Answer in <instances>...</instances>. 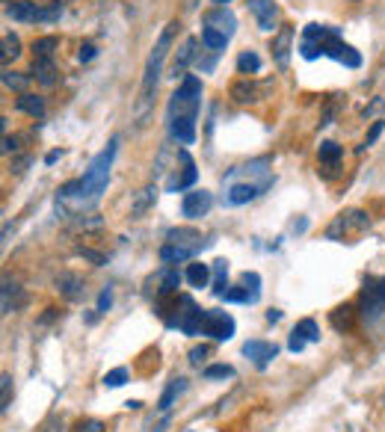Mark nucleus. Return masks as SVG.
<instances>
[{"label": "nucleus", "mask_w": 385, "mask_h": 432, "mask_svg": "<svg viewBox=\"0 0 385 432\" xmlns=\"http://www.w3.org/2000/svg\"><path fill=\"white\" fill-rule=\"evenodd\" d=\"M181 24L178 21H169L164 33L157 36V42L152 47V54L145 59V71H143V83H140V95H136V104H133V119H136V128H145L148 119H152V110H154V95H157V83H160V74H164V63L169 57V47L172 39H175Z\"/></svg>", "instance_id": "1"}, {"label": "nucleus", "mask_w": 385, "mask_h": 432, "mask_svg": "<svg viewBox=\"0 0 385 432\" xmlns=\"http://www.w3.org/2000/svg\"><path fill=\"white\" fill-rule=\"evenodd\" d=\"M116 151H119V137H113L107 142L104 151L92 160L89 169L83 172V178H74V181H68V184L59 187V199H63V202H80V204H95L98 199H101V193L107 190Z\"/></svg>", "instance_id": "2"}, {"label": "nucleus", "mask_w": 385, "mask_h": 432, "mask_svg": "<svg viewBox=\"0 0 385 432\" xmlns=\"http://www.w3.org/2000/svg\"><path fill=\"white\" fill-rule=\"evenodd\" d=\"M198 107H202V80H198L196 74H184L178 92L169 98L166 121H175V119H198Z\"/></svg>", "instance_id": "3"}, {"label": "nucleus", "mask_w": 385, "mask_h": 432, "mask_svg": "<svg viewBox=\"0 0 385 432\" xmlns=\"http://www.w3.org/2000/svg\"><path fill=\"white\" fill-rule=\"evenodd\" d=\"M202 335L214 341H231L234 338V317L219 308H208L202 311Z\"/></svg>", "instance_id": "4"}, {"label": "nucleus", "mask_w": 385, "mask_h": 432, "mask_svg": "<svg viewBox=\"0 0 385 432\" xmlns=\"http://www.w3.org/2000/svg\"><path fill=\"white\" fill-rule=\"evenodd\" d=\"M385 314V278H368L362 290V317L374 323Z\"/></svg>", "instance_id": "5"}, {"label": "nucleus", "mask_w": 385, "mask_h": 432, "mask_svg": "<svg viewBox=\"0 0 385 432\" xmlns=\"http://www.w3.org/2000/svg\"><path fill=\"white\" fill-rule=\"evenodd\" d=\"M205 246H208V240H193V243H172L169 240V243H164V249H160V261H164L166 267L190 261V258H196Z\"/></svg>", "instance_id": "6"}, {"label": "nucleus", "mask_w": 385, "mask_h": 432, "mask_svg": "<svg viewBox=\"0 0 385 432\" xmlns=\"http://www.w3.org/2000/svg\"><path fill=\"white\" fill-rule=\"evenodd\" d=\"M210 207H214V195H210L208 190H193V193L184 195L181 214L187 219H202V216H208Z\"/></svg>", "instance_id": "7"}, {"label": "nucleus", "mask_w": 385, "mask_h": 432, "mask_svg": "<svg viewBox=\"0 0 385 432\" xmlns=\"http://www.w3.org/2000/svg\"><path fill=\"white\" fill-rule=\"evenodd\" d=\"M370 225V216L368 214H362V211H347V214H341L338 219L329 225V231H326V237L329 240H335V237H341V234H347L350 228H356V231H365Z\"/></svg>", "instance_id": "8"}, {"label": "nucleus", "mask_w": 385, "mask_h": 432, "mask_svg": "<svg viewBox=\"0 0 385 432\" xmlns=\"http://www.w3.org/2000/svg\"><path fill=\"white\" fill-rule=\"evenodd\" d=\"M317 341H320V329H317V323H314L312 317H305V320H300V323L293 326L288 350H291V352H303L305 343H317Z\"/></svg>", "instance_id": "9"}, {"label": "nucleus", "mask_w": 385, "mask_h": 432, "mask_svg": "<svg viewBox=\"0 0 385 432\" xmlns=\"http://www.w3.org/2000/svg\"><path fill=\"white\" fill-rule=\"evenodd\" d=\"M293 27L291 24H284V27L273 36V45H270V51H273V59H276V66L279 68H288L291 63V51H293Z\"/></svg>", "instance_id": "10"}, {"label": "nucleus", "mask_w": 385, "mask_h": 432, "mask_svg": "<svg viewBox=\"0 0 385 432\" xmlns=\"http://www.w3.org/2000/svg\"><path fill=\"white\" fill-rule=\"evenodd\" d=\"M178 160L184 163V169H181V175H172V178H169V184H166V190H169V193L190 190L193 184H196V178H198V172H196V163H193L190 151H178Z\"/></svg>", "instance_id": "11"}, {"label": "nucleus", "mask_w": 385, "mask_h": 432, "mask_svg": "<svg viewBox=\"0 0 385 432\" xmlns=\"http://www.w3.org/2000/svg\"><path fill=\"white\" fill-rule=\"evenodd\" d=\"M243 355H249V359L255 362V367L264 370L279 355V347L276 343H267V341H246L243 343Z\"/></svg>", "instance_id": "12"}, {"label": "nucleus", "mask_w": 385, "mask_h": 432, "mask_svg": "<svg viewBox=\"0 0 385 432\" xmlns=\"http://www.w3.org/2000/svg\"><path fill=\"white\" fill-rule=\"evenodd\" d=\"M270 187V181H264V184H234V187L228 190V195H226V204H231V207H238V204H249L252 199H258L261 193H264Z\"/></svg>", "instance_id": "13"}, {"label": "nucleus", "mask_w": 385, "mask_h": 432, "mask_svg": "<svg viewBox=\"0 0 385 432\" xmlns=\"http://www.w3.org/2000/svg\"><path fill=\"white\" fill-rule=\"evenodd\" d=\"M205 27H214V30H219V33H226L228 39L234 36V30H238V18L231 15V9H226V6H217V9H210V12H205Z\"/></svg>", "instance_id": "14"}, {"label": "nucleus", "mask_w": 385, "mask_h": 432, "mask_svg": "<svg viewBox=\"0 0 385 432\" xmlns=\"http://www.w3.org/2000/svg\"><path fill=\"white\" fill-rule=\"evenodd\" d=\"M249 12L255 15L258 27L264 33L276 27V3H273V0H249Z\"/></svg>", "instance_id": "15"}, {"label": "nucleus", "mask_w": 385, "mask_h": 432, "mask_svg": "<svg viewBox=\"0 0 385 432\" xmlns=\"http://www.w3.org/2000/svg\"><path fill=\"white\" fill-rule=\"evenodd\" d=\"M54 285H57L59 293H63V299H68V302H78L83 296V278L78 273H59Z\"/></svg>", "instance_id": "16"}, {"label": "nucleus", "mask_w": 385, "mask_h": 432, "mask_svg": "<svg viewBox=\"0 0 385 432\" xmlns=\"http://www.w3.org/2000/svg\"><path fill=\"white\" fill-rule=\"evenodd\" d=\"M184 391H187V379H184V376H175V379H172L169 385H166V391L160 394V400H157V412H169Z\"/></svg>", "instance_id": "17"}, {"label": "nucleus", "mask_w": 385, "mask_h": 432, "mask_svg": "<svg viewBox=\"0 0 385 432\" xmlns=\"http://www.w3.org/2000/svg\"><path fill=\"white\" fill-rule=\"evenodd\" d=\"M30 77H36L42 86H54V83H57V66H54V59H48V57H36V59H33V71H30Z\"/></svg>", "instance_id": "18"}, {"label": "nucleus", "mask_w": 385, "mask_h": 432, "mask_svg": "<svg viewBox=\"0 0 385 432\" xmlns=\"http://www.w3.org/2000/svg\"><path fill=\"white\" fill-rule=\"evenodd\" d=\"M24 305V296H21V288L15 281L3 278V314H15L18 308Z\"/></svg>", "instance_id": "19"}, {"label": "nucleus", "mask_w": 385, "mask_h": 432, "mask_svg": "<svg viewBox=\"0 0 385 432\" xmlns=\"http://www.w3.org/2000/svg\"><path fill=\"white\" fill-rule=\"evenodd\" d=\"M196 39L190 36L187 42L181 45V51H178V57H175V63H172V77H178V74H184V68H187L190 63H193V57H196Z\"/></svg>", "instance_id": "20"}, {"label": "nucleus", "mask_w": 385, "mask_h": 432, "mask_svg": "<svg viewBox=\"0 0 385 432\" xmlns=\"http://www.w3.org/2000/svg\"><path fill=\"white\" fill-rule=\"evenodd\" d=\"M231 98L238 104H252V101H258V98H261V92H258V86L252 80H238L231 86Z\"/></svg>", "instance_id": "21"}, {"label": "nucleus", "mask_w": 385, "mask_h": 432, "mask_svg": "<svg viewBox=\"0 0 385 432\" xmlns=\"http://www.w3.org/2000/svg\"><path fill=\"white\" fill-rule=\"evenodd\" d=\"M15 107L21 110V113H27L30 119H45V101L39 95H27V92H24L15 101Z\"/></svg>", "instance_id": "22"}, {"label": "nucleus", "mask_w": 385, "mask_h": 432, "mask_svg": "<svg viewBox=\"0 0 385 432\" xmlns=\"http://www.w3.org/2000/svg\"><path fill=\"white\" fill-rule=\"evenodd\" d=\"M184 278H187L196 290H202V288H208V281H210V267L196 261V264H190V267H187V273H184Z\"/></svg>", "instance_id": "23"}, {"label": "nucleus", "mask_w": 385, "mask_h": 432, "mask_svg": "<svg viewBox=\"0 0 385 432\" xmlns=\"http://www.w3.org/2000/svg\"><path fill=\"white\" fill-rule=\"evenodd\" d=\"M202 42H205L214 54H219V51H226L228 36H226V33H219V30H214V27H202Z\"/></svg>", "instance_id": "24"}, {"label": "nucleus", "mask_w": 385, "mask_h": 432, "mask_svg": "<svg viewBox=\"0 0 385 432\" xmlns=\"http://www.w3.org/2000/svg\"><path fill=\"white\" fill-rule=\"evenodd\" d=\"M317 154H320V163H326L329 169H335L338 166V160H341V145L338 142H320V148H317Z\"/></svg>", "instance_id": "25"}, {"label": "nucleus", "mask_w": 385, "mask_h": 432, "mask_svg": "<svg viewBox=\"0 0 385 432\" xmlns=\"http://www.w3.org/2000/svg\"><path fill=\"white\" fill-rule=\"evenodd\" d=\"M228 290V261H214V293L222 296Z\"/></svg>", "instance_id": "26"}, {"label": "nucleus", "mask_w": 385, "mask_h": 432, "mask_svg": "<svg viewBox=\"0 0 385 432\" xmlns=\"http://www.w3.org/2000/svg\"><path fill=\"white\" fill-rule=\"evenodd\" d=\"M178 285H181V273H178L175 267H169L164 281H160V288H157V296H160V299H164V296H172V293L178 290Z\"/></svg>", "instance_id": "27"}, {"label": "nucleus", "mask_w": 385, "mask_h": 432, "mask_svg": "<svg viewBox=\"0 0 385 432\" xmlns=\"http://www.w3.org/2000/svg\"><path fill=\"white\" fill-rule=\"evenodd\" d=\"M238 71L240 74H258L261 71V57L255 51H243L238 57Z\"/></svg>", "instance_id": "28"}, {"label": "nucleus", "mask_w": 385, "mask_h": 432, "mask_svg": "<svg viewBox=\"0 0 385 432\" xmlns=\"http://www.w3.org/2000/svg\"><path fill=\"white\" fill-rule=\"evenodd\" d=\"M57 47H59V39H57V36H42V39H36V42H33V54H36V57H48V59H51Z\"/></svg>", "instance_id": "29"}, {"label": "nucleus", "mask_w": 385, "mask_h": 432, "mask_svg": "<svg viewBox=\"0 0 385 432\" xmlns=\"http://www.w3.org/2000/svg\"><path fill=\"white\" fill-rule=\"evenodd\" d=\"M154 202H157V187H145L140 195H136V202H133L131 211H133V214H145Z\"/></svg>", "instance_id": "30"}, {"label": "nucleus", "mask_w": 385, "mask_h": 432, "mask_svg": "<svg viewBox=\"0 0 385 432\" xmlns=\"http://www.w3.org/2000/svg\"><path fill=\"white\" fill-rule=\"evenodd\" d=\"M21 57V39L15 33H6L3 36V63H9V59H18Z\"/></svg>", "instance_id": "31"}, {"label": "nucleus", "mask_w": 385, "mask_h": 432, "mask_svg": "<svg viewBox=\"0 0 385 432\" xmlns=\"http://www.w3.org/2000/svg\"><path fill=\"white\" fill-rule=\"evenodd\" d=\"M219 299H226V302H243V305H249V302H258V296H252L246 288H228L226 293L219 296Z\"/></svg>", "instance_id": "32"}, {"label": "nucleus", "mask_w": 385, "mask_h": 432, "mask_svg": "<svg viewBox=\"0 0 385 432\" xmlns=\"http://www.w3.org/2000/svg\"><path fill=\"white\" fill-rule=\"evenodd\" d=\"M332 326L335 329H350L353 326V308L350 305L335 308V311H332Z\"/></svg>", "instance_id": "33"}, {"label": "nucleus", "mask_w": 385, "mask_h": 432, "mask_svg": "<svg viewBox=\"0 0 385 432\" xmlns=\"http://www.w3.org/2000/svg\"><path fill=\"white\" fill-rule=\"evenodd\" d=\"M231 376H234L231 364H210V367H205V379H231Z\"/></svg>", "instance_id": "34"}, {"label": "nucleus", "mask_w": 385, "mask_h": 432, "mask_svg": "<svg viewBox=\"0 0 385 432\" xmlns=\"http://www.w3.org/2000/svg\"><path fill=\"white\" fill-rule=\"evenodd\" d=\"M128 382V370L125 367H116V370H110V373L104 376V385L107 388H122Z\"/></svg>", "instance_id": "35"}, {"label": "nucleus", "mask_w": 385, "mask_h": 432, "mask_svg": "<svg viewBox=\"0 0 385 432\" xmlns=\"http://www.w3.org/2000/svg\"><path fill=\"white\" fill-rule=\"evenodd\" d=\"M30 83V77H21L18 71H3V86H9V89H18L24 95V86Z\"/></svg>", "instance_id": "36"}, {"label": "nucleus", "mask_w": 385, "mask_h": 432, "mask_svg": "<svg viewBox=\"0 0 385 432\" xmlns=\"http://www.w3.org/2000/svg\"><path fill=\"white\" fill-rule=\"evenodd\" d=\"M0 391H3V394H0V409H9V397H12V376L9 373H3V376H0Z\"/></svg>", "instance_id": "37"}, {"label": "nucleus", "mask_w": 385, "mask_h": 432, "mask_svg": "<svg viewBox=\"0 0 385 432\" xmlns=\"http://www.w3.org/2000/svg\"><path fill=\"white\" fill-rule=\"evenodd\" d=\"M240 285H243L246 290H249L252 296H261V276H258V273H243Z\"/></svg>", "instance_id": "38"}, {"label": "nucleus", "mask_w": 385, "mask_h": 432, "mask_svg": "<svg viewBox=\"0 0 385 432\" xmlns=\"http://www.w3.org/2000/svg\"><path fill=\"white\" fill-rule=\"evenodd\" d=\"M110 308H113V288H104L101 293H98V308H95V311L98 314H107Z\"/></svg>", "instance_id": "39"}, {"label": "nucleus", "mask_w": 385, "mask_h": 432, "mask_svg": "<svg viewBox=\"0 0 385 432\" xmlns=\"http://www.w3.org/2000/svg\"><path fill=\"white\" fill-rule=\"evenodd\" d=\"M208 355H210V347H193L190 350V364L193 367H202L208 362Z\"/></svg>", "instance_id": "40"}, {"label": "nucleus", "mask_w": 385, "mask_h": 432, "mask_svg": "<svg viewBox=\"0 0 385 432\" xmlns=\"http://www.w3.org/2000/svg\"><path fill=\"white\" fill-rule=\"evenodd\" d=\"M78 255H80V258H86V261H92L95 267H104V264H107V258H104L101 252H95V249H80Z\"/></svg>", "instance_id": "41"}, {"label": "nucleus", "mask_w": 385, "mask_h": 432, "mask_svg": "<svg viewBox=\"0 0 385 432\" xmlns=\"http://www.w3.org/2000/svg\"><path fill=\"white\" fill-rule=\"evenodd\" d=\"M382 131H385V121H382V119H379V121H374V128H370V133H368V140H365L362 145H365V148H370V145H374V142L379 140V133H382Z\"/></svg>", "instance_id": "42"}, {"label": "nucleus", "mask_w": 385, "mask_h": 432, "mask_svg": "<svg viewBox=\"0 0 385 432\" xmlns=\"http://www.w3.org/2000/svg\"><path fill=\"white\" fill-rule=\"evenodd\" d=\"M74 432H104V424L101 421H80Z\"/></svg>", "instance_id": "43"}, {"label": "nucleus", "mask_w": 385, "mask_h": 432, "mask_svg": "<svg viewBox=\"0 0 385 432\" xmlns=\"http://www.w3.org/2000/svg\"><path fill=\"white\" fill-rule=\"evenodd\" d=\"M95 45H89V42H86V45H80V51H78V59H80V63H89V59H95Z\"/></svg>", "instance_id": "44"}, {"label": "nucleus", "mask_w": 385, "mask_h": 432, "mask_svg": "<svg viewBox=\"0 0 385 432\" xmlns=\"http://www.w3.org/2000/svg\"><path fill=\"white\" fill-rule=\"evenodd\" d=\"M382 107H385V98H377V101H370V104H368V107L362 110V116H365V119H370V116H374V113H379Z\"/></svg>", "instance_id": "45"}, {"label": "nucleus", "mask_w": 385, "mask_h": 432, "mask_svg": "<svg viewBox=\"0 0 385 432\" xmlns=\"http://www.w3.org/2000/svg\"><path fill=\"white\" fill-rule=\"evenodd\" d=\"M9 151H18V140L15 137H3V154Z\"/></svg>", "instance_id": "46"}, {"label": "nucleus", "mask_w": 385, "mask_h": 432, "mask_svg": "<svg viewBox=\"0 0 385 432\" xmlns=\"http://www.w3.org/2000/svg\"><path fill=\"white\" fill-rule=\"evenodd\" d=\"M282 320V311L279 308H273V311H267V323H279Z\"/></svg>", "instance_id": "47"}, {"label": "nucleus", "mask_w": 385, "mask_h": 432, "mask_svg": "<svg viewBox=\"0 0 385 432\" xmlns=\"http://www.w3.org/2000/svg\"><path fill=\"white\" fill-rule=\"evenodd\" d=\"M27 163H30V157H21V160H15V163H12V169H15V172H24V169H27Z\"/></svg>", "instance_id": "48"}, {"label": "nucleus", "mask_w": 385, "mask_h": 432, "mask_svg": "<svg viewBox=\"0 0 385 432\" xmlns=\"http://www.w3.org/2000/svg\"><path fill=\"white\" fill-rule=\"evenodd\" d=\"M59 157H63V151H51V154H48V157H45V163H48V166H54V163H57V160H59Z\"/></svg>", "instance_id": "49"}, {"label": "nucleus", "mask_w": 385, "mask_h": 432, "mask_svg": "<svg viewBox=\"0 0 385 432\" xmlns=\"http://www.w3.org/2000/svg\"><path fill=\"white\" fill-rule=\"evenodd\" d=\"M166 426H169V417H164V421H160V424H157V426H154V432H164V429H166Z\"/></svg>", "instance_id": "50"}, {"label": "nucleus", "mask_w": 385, "mask_h": 432, "mask_svg": "<svg viewBox=\"0 0 385 432\" xmlns=\"http://www.w3.org/2000/svg\"><path fill=\"white\" fill-rule=\"evenodd\" d=\"M214 3H219V6H226V3H231V0H214Z\"/></svg>", "instance_id": "51"}, {"label": "nucleus", "mask_w": 385, "mask_h": 432, "mask_svg": "<svg viewBox=\"0 0 385 432\" xmlns=\"http://www.w3.org/2000/svg\"><path fill=\"white\" fill-rule=\"evenodd\" d=\"M57 3H66V0H57Z\"/></svg>", "instance_id": "52"}]
</instances>
